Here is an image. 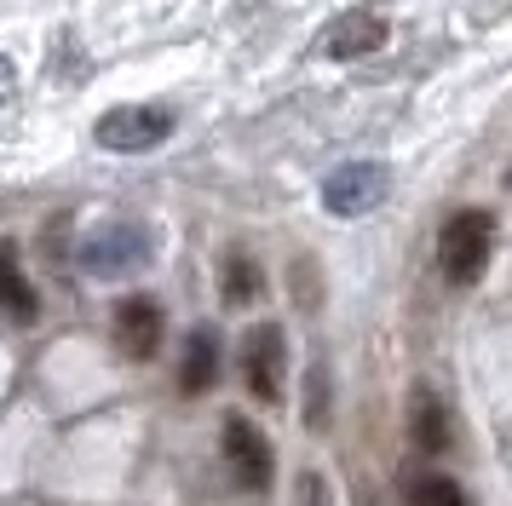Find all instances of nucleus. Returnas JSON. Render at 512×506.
Wrapping results in <instances>:
<instances>
[{
  "label": "nucleus",
  "instance_id": "obj_1",
  "mask_svg": "<svg viewBox=\"0 0 512 506\" xmlns=\"http://www.w3.org/2000/svg\"><path fill=\"white\" fill-rule=\"evenodd\" d=\"M489 253H495V219L484 207H461L438 236V265L455 288H472L489 271Z\"/></svg>",
  "mask_w": 512,
  "mask_h": 506
},
{
  "label": "nucleus",
  "instance_id": "obj_2",
  "mask_svg": "<svg viewBox=\"0 0 512 506\" xmlns=\"http://www.w3.org/2000/svg\"><path fill=\"white\" fill-rule=\"evenodd\" d=\"M156 253V236L144 225H133V219H110V225H98L81 236V271L98 276V282H110V276H127V271H139L144 259Z\"/></svg>",
  "mask_w": 512,
  "mask_h": 506
},
{
  "label": "nucleus",
  "instance_id": "obj_3",
  "mask_svg": "<svg viewBox=\"0 0 512 506\" xmlns=\"http://www.w3.org/2000/svg\"><path fill=\"white\" fill-rule=\"evenodd\" d=\"M93 138L116 156H144V150L173 138V110H162V104H116V110H104L93 121Z\"/></svg>",
  "mask_w": 512,
  "mask_h": 506
},
{
  "label": "nucleus",
  "instance_id": "obj_4",
  "mask_svg": "<svg viewBox=\"0 0 512 506\" xmlns=\"http://www.w3.org/2000/svg\"><path fill=\"white\" fill-rule=\"evenodd\" d=\"M392 196V173L380 167V161H346L340 173H328L323 184V207L334 219H363L374 207Z\"/></svg>",
  "mask_w": 512,
  "mask_h": 506
},
{
  "label": "nucleus",
  "instance_id": "obj_5",
  "mask_svg": "<svg viewBox=\"0 0 512 506\" xmlns=\"http://www.w3.org/2000/svg\"><path fill=\"white\" fill-rule=\"evenodd\" d=\"M282 368H288V340L277 322H254L242 334V380L254 403H282Z\"/></svg>",
  "mask_w": 512,
  "mask_h": 506
},
{
  "label": "nucleus",
  "instance_id": "obj_6",
  "mask_svg": "<svg viewBox=\"0 0 512 506\" xmlns=\"http://www.w3.org/2000/svg\"><path fill=\"white\" fill-rule=\"evenodd\" d=\"M219 443H225V460H231V472L242 478V489L265 495V489L277 483V455H271V443H265V432H259L254 420L225 414V432H219Z\"/></svg>",
  "mask_w": 512,
  "mask_h": 506
},
{
  "label": "nucleus",
  "instance_id": "obj_7",
  "mask_svg": "<svg viewBox=\"0 0 512 506\" xmlns=\"http://www.w3.org/2000/svg\"><path fill=\"white\" fill-rule=\"evenodd\" d=\"M110 334H116V351L133 357V363H150L162 351V334H167V311L156 305L150 294H127L110 317Z\"/></svg>",
  "mask_w": 512,
  "mask_h": 506
},
{
  "label": "nucleus",
  "instance_id": "obj_8",
  "mask_svg": "<svg viewBox=\"0 0 512 506\" xmlns=\"http://www.w3.org/2000/svg\"><path fill=\"white\" fill-rule=\"evenodd\" d=\"M386 35H392V23L380 18V12H369V6H357V12H340V18L328 23V41L323 52L328 58H369V52H380L386 46Z\"/></svg>",
  "mask_w": 512,
  "mask_h": 506
},
{
  "label": "nucleus",
  "instance_id": "obj_9",
  "mask_svg": "<svg viewBox=\"0 0 512 506\" xmlns=\"http://www.w3.org/2000/svg\"><path fill=\"white\" fill-rule=\"evenodd\" d=\"M409 437H415L420 455H443L455 443V426H449V409H443L438 391H415L409 397Z\"/></svg>",
  "mask_w": 512,
  "mask_h": 506
},
{
  "label": "nucleus",
  "instance_id": "obj_10",
  "mask_svg": "<svg viewBox=\"0 0 512 506\" xmlns=\"http://www.w3.org/2000/svg\"><path fill=\"white\" fill-rule=\"evenodd\" d=\"M213 380H219V334H213L208 322H202V328H190L185 357H179V391L202 397Z\"/></svg>",
  "mask_w": 512,
  "mask_h": 506
},
{
  "label": "nucleus",
  "instance_id": "obj_11",
  "mask_svg": "<svg viewBox=\"0 0 512 506\" xmlns=\"http://www.w3.org/2000/svg\"><path fill=\"white\" fill-rule=\"evenodd\" d=\"M0 317H12V322L41 317V294H35V282L18 265V248H0Z\"/></svg>",
  "mask_w": 512,
  "mask_h": 506
},
{
  "label": "nucleus",
  "instance_id": "obj_12",
  "mask_svg": "<svg viewBox=\"0 0 512 506\" xmlns=\"http://www.w3.org/2000/svg\"><path fill=\"white\" fill-rule=\"evenodd\" d=\"M219 294H225V305H254L259 299V265L248 259V253H231V259H225Z\"/></svg>",
  "mask_w": 512,
  "mask_h": 506
},
{
  "label": "nucleus",
  "instance_id": "obj_13",
  "mask_svg": "<svg viewBox=\"0 0 512 506\" xmlns=\"http://www.w3.org/2000/svg\"><path fill=\"white\" fill-rule=\"evenodd\" d=\"M409 506H466V489L443 472H426V478L409 483Z\"/></svg>",
  "mask_w": 512,
  "mask_h": 506
},
{
  "label": "nucleus",
  "instance_id": "obj_14",
  "mask_svg": "<svg viewBox=\"0 0 512 506\" xmlns=\"http://www.w3.org/2000/svg\"><path fill=\"white\" fill-rule=\"evenodd\" d=\"M305 386H311V397H305V426H311V432H323L328 426V374L323 368H311V380H305Z\"/></svg>",
  "mask_w": 512,
  "mask_h": 506
},
{
  "label": "nucleus",
  "instance_id": "obj_15",
  "mask_svg": "<svg viewBox=\"0 0 512 506\" xmlns=\"http://www.w3.org/2000/svg\"><path fill=\"white\" fill-rule=\"evenodd\" d=\"M300 506H328V483L317 472H305L300 478Z\"/></svg>",
  "mask_w": 512,
  "mask_h": 506
},
{
  "label": "nucleus",
  "instance_id": "obj_16",
  "mask_svg": "<svg viewBox=\"0 0 512 506\" xmlns=\"http://www.w3.org/2000/svg\"><path fill=\"white\" fill-rule=\"evenodd\" d=\"M12 87H18V69H12V58H0V98H12Z\"/></svg>",
  "mask_w": 512,
  "mask_h": 506
}]
</instances>
